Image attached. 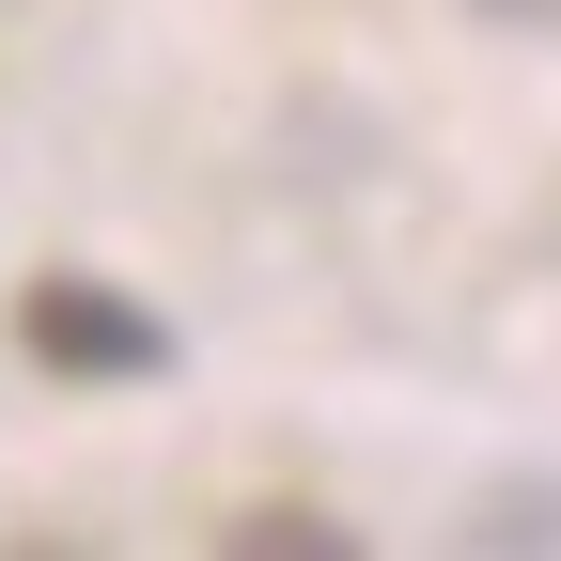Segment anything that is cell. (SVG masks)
I'll use <instances>...</instances> for the list:
<instances>
[{"label": "cell", "mask_w": 561, "mask_h": 561, "mask_svg": "<svg viewBox=\"0 0 561 561\" xmlns=\"http://www.w3.org/2000/svg\"><path fill=\"white\" fill-rule=\"evenodd\" d=\"M500 16H561V0H500Z\"/></svg>", "instance_id": "7a4b0ae2"}, {"label": "cell", "mask_w": 561, "mask_h": 561, "mask_svg": "<svg viewBox=\"0 0 561 561\" xmlns=\"http://www.w3.org/2000/svg\"><path fill=\"white\" fill-rule=\"evenodd\" d=\"M16 343H32L47 375H157L172 359V328L125 312V297H94V280H32V297H16Z\"/></svg>", "instance_id": "6da1fadb"}]
</instances>
